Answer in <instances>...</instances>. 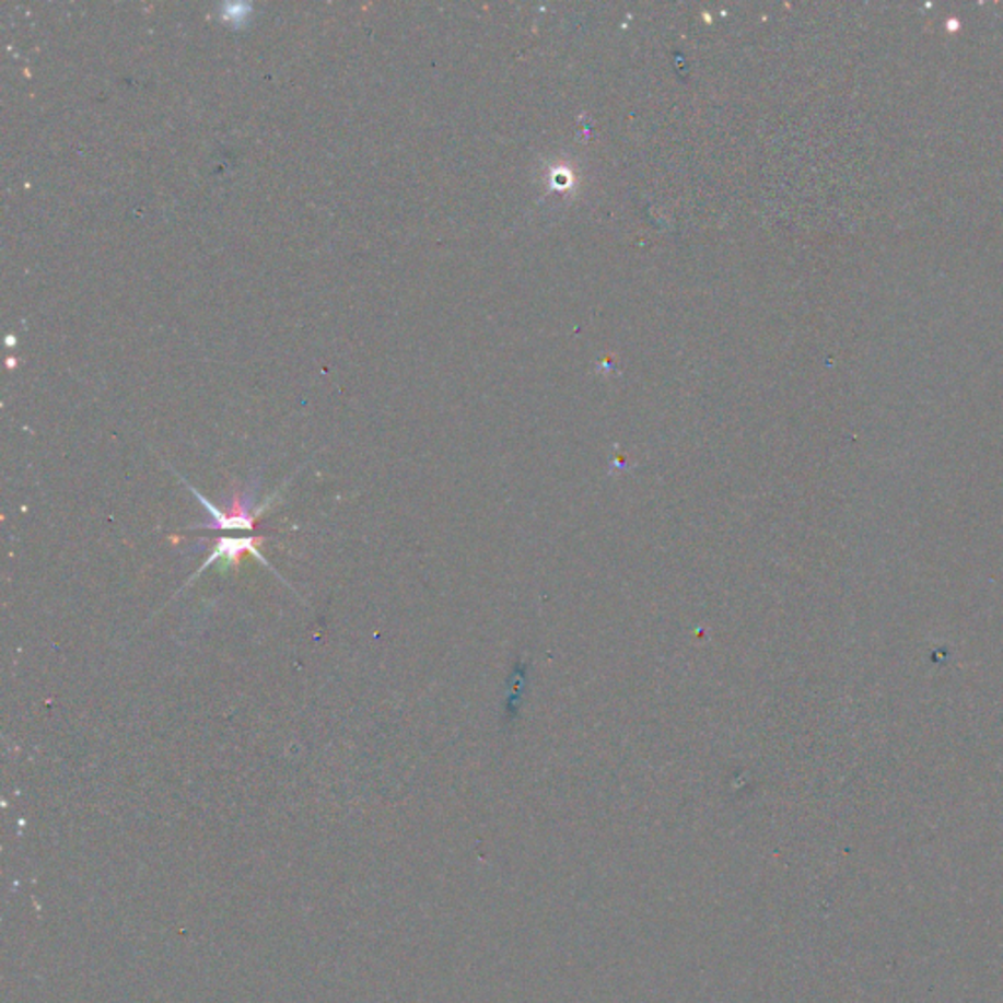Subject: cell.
<instances>
[{
  "label": "cell",
  "mask_w": 1003,
  "mask_h": 1003,
  "mask_svg": "<svg viewBox=\"0 0 1003 1003\" xmlns=\"http://www.w3.org/2000/svg\"><path fill=\"white\" fill-rule=\"evenodd\" d=\"M190 490L195 492L198 502L207 508V512L210 514V520H208L207 524L200 525L205 529H217V532H240V529H245V532H252V529H255V524H257V517L261 516L263 510L269 506V502H267L263 506L254 508L249 497L235 494L232 504L222 510V508L214 506L210 500L202 497L197 488L190 487Z\"/></svg>",
  "instance_id": "1"
},
{
  "label": "cell",
  "mask_w": 1003,
  "mask_h": 1003,
  "mask_svg": "<svg viewBox=\"0 0 1003 1003\" xmlns=\"http://www.w3.org/2000/svg\"><path fill=\"white\" fill-rule=\"evenodd\" d=\"M259 544H261V537H242V539H230V537H222L218 539V544L214 545V551L210 553L205 564L200 567V571L208 569L210 564L218 563L222 569H228L232 564H237L244 555H254L255 559H259L263 564H267V561L263 559L261 553H259Z\"/></svg>",
  "instance_id": "2"
}]
</instances>
